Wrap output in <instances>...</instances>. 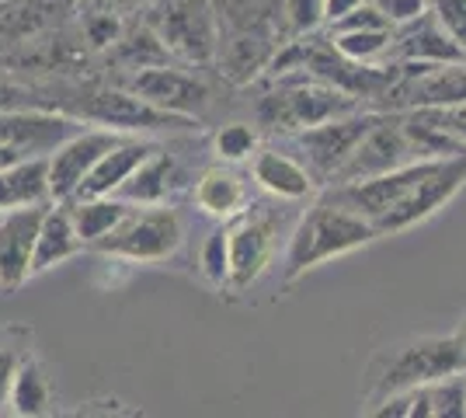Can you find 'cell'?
Masks as SVG:
<instances>
[{"mask_svg":"<svg viewBox=\"0 0 466 418\" xmlns=\"http://www.w3.org/2000/svg\"><path fill=\"white\" fill-rule=\"evenodd\" d=\"M376 238H380L376 227L362 213L320 196L289 230L282 272H286V279H299L307 276L310 269H317V265L341 259V255H349V251H355V248H362V244H370Z\"/></svg>","mask_w":466,"mask_h":418,"instance_id":"1","label":"cell"},{"mask_svg":"<svg viewBox=\"0 0 466 418\" xmlns=\"http://www.w3.org/2000/svg\"><path fill=\"white\" fill-rule=\"evenodd\" d=\"M355 108H362V101L334 87L328 80H317L303 70H292V74H282L279 84L265 98L258 101L254 116L265 129L272 133H299L307 126H317V122L338 119V116H349Z\"/></svg>","mask_w":466,"mask_h":418,"instance_id":"2","label":"cell"},{"mask_svg":"<svg viewBox=\"0 0 466 418\" xmlns=\"http://www.w3.org/2000/svg\"><path fill=\"white\" fill-rule=\"evenodd\" d=\"M466 370V345L460 342V335L452 339H418L408 345L390 349L387 356L376 359L370 373V401L380 404L390 394H400L410 387H421L449 373Z\"/></svg>","mask_w":466,"mask_h":418,"instance_id":"3","label":"cell"},{"mask_svg":"<svg viewBox=\"0 0 466 418\" xmlns=\"http://www.w3.org/2000/svg\"><path fill=\"white\" fill-rule=\"evenodd\" d=\"M181 240H185V223L177 209H171L167 202H150V206H129V213L105 238L95 240V248L126 261H164L181 248Z\"/></svg>","mask_w":466,"mask_h":418,"instance_id":"4","label":"cell"},{"mask_svg":"<svg viewBox=\"0 0 466 418\" xmlns=\"http://www.w3.org/2000/svg\"><path fill=\"white\" fill-rule=\"evenodd\" d=\"M279 234H282V213L268 206H248L244 213L227 223L230 238V272H227V290L230 293H248L258 279L268 272L275 251H279Z\"/></svg>","mask_w":466,"mask_h":418,"instance_id":"5","label":"cell"},{"mask_svg":"<svg viewBox=\"0 0 466 418\" xmlns=\"http://www.w3.org/2000/svg\"><path fill=\"white\" fill-rule=\"evenodd\" d=\"M383 112H362L355 108L349 116H338V119L317 122L307 126L299 133H292V147L299 150L303 168L313 175L317 185H328L334 178V171L349 160V154L359 147V139L372 129V122L380 119Z\"/></svg>","mask_w":466,"mask_h":418,"instance_id":"6","label":"cell"},{"mask_svg":"<svg viewBox=\"0 0 466 418\" xmlns=\"http://www.w3.org/2000/svg\"><path fill=\"white\" fill-rule=\"evenodd\" d=\"M154 32L188 63H213L219 49V21L213 0H164L154 18Z\"/></svg>","mask_w":466,"mask_h":418,"instance_id":"7","label":"cell"},{"mask_svg":"<svg viewBox=\"0 0 466 418\" xmlns=\"http://www.w3.org/2000/svg\"><path fill=\"white\" fill-rule=\"evenodd\" d=\"M408 160H421V158H418L408 129H404V119L397 112H383L380 119L372 122L370 133L359 139V147L349 154V160L334 171V178L328 185H349V181L372 178V175L393 171V168H400Z\"/></svg>","mask_w":466,"mask_h":418,"instance_id":"8","label":"cell"},{"mask_svg":"<svg viewBox=\"0 0 466 418\" xmlns=\"http://www.w3.org/2000/svg\"><path fill=\"white\" fill-rule=\"evenodd\" d=\"M466 185V154H456V158H439L428 175L414 189H410L404 199L397 202L383 219H376V234H400L414 223L428 219L439 206H446L460 189Z\"/></svg>","mask_w":466,"mask_h":418,"instance_id":"9","label":"cell"},{"mask_svg":"<svg viewBox=\"0 0 466 418\" xmlns=\"http://www.w3.org/2000/svg\"><path fill=\"white\" fill-rule=\"evenodd\" d=\"M126 91L150 101L154 108H164L171 116H185V119H195L209 108V87L192 74H181L175 66H167V63L137 70L126 80Z\"/></svg>","mask_w":466,"mask_h":418,"instance_id":"10","label":"cell"},{"mask_svg":"<svg viewBox=\"0 0 466 418\" xmlns=\"http://www.w3.org/2000/svg\"><path fill=\"white\" fill-rule=\"evenodd\" d=\"M116 129H77L74 137H66L56 150L46 158L49 164V196L53 202H66L77 185L87 178V171L95 168L97 160L105 158L112 147L118 143Z\"/></svg>","mask_w":466,"mask_h":418,"instance_id":"11","label":"cell"},{"mask_svg":"<svg viewBox=\"0 0 466 418\" xmlns=\"http://www.w3.org/2000/svg\"><path fill=\"white\" fill-rule=\"evenodd\" d=\"M372 412L380 418H466V370L390 394Z\"/></svg>","mask_w":466,"mask_h":418,"instance_id":"12","label":"cell"},{"mask_svg":"<svg viewBox=\"0 0 466 418\" xmlns=\"http://www.w3.org/2000/svg\"><path fill=\"white\" fill-rule=\"evenodd\" d=\"M46 206H18L0 213V290H18L32 276V255L39 238Z\"/></svg>","mask_w":466,"mask_h":418,"instance_id":"13","label":"cell"},{"mask_svg":"<svg viewBox=\"0 0 466 418\" xmlns=\"http://www.w3.org/2000/svg\"><path fill=\"white\" fill-rule=\"evenodd\" d=\"M87 119L101 122L105 129H116V133H139V129H192V119L185 116H171L164 108H154L150 101H143L133 91H101L87 101L84 108Z\"/></svg>","mask_w":466,"mask_h":418,"instance_id":"14","label":"cell"},{"mask_svg":"<svg viewBox=\"0 0 466 418\" xmlns=\"http://www.w3.org/2000/svg\"><path fill=\"white\" fill-rule=\"evenodd\" d=\"M80 126L56 112L39 108H0V143L21 150L25 158H49Z\"/></svg>","mask_w":466,"mask_h":418,"instance_id":"15","label":"cell"},{"mask_svg":"<svg viewBox=\"0 0 466 418\" xmlns=\"http://www.w3.org/2000/svg\"><path fill=\"white\" fill-rule=\"evenodd\" d=\"M387 56H393L397 63H435V66H442V63H466V49L439 25V18L431 11H425L421 18L393 28Z\"/></svg>","mask_w":466,"mask_h":418,"instance_id":"16","label":"cell"},{"mask_svg":"<svg viewBox=\"0 0 466 418\" xmlns=\"http://www.w3.org/2000/svg\"><path fill=\"white\" fill-rule=\"evenodd\" d=\"M157 150V143L150 139H118L116 147L97 160L87 171V178L77 185V192L70 199H95V196H116L122 189V181L137 171L143 160Z\"/></svg>","mask_w":466,"mask_h":418,"instance_id":"17","label":"cell"},{"mask_svg":"<svg viewBox=\"0 0 466 418\" xmlns=\"http://www.w3.org/2000/svg\"><path fill=\"white\" fill-rule=\"evenodd\" d=\"M251 175L258 189L279 202H303L317 192V181L303 168V160L289 158L282 150H258L251 160Z\"/></svg>","mask_w":466,"mask_h":418,"instance_id":"18","label":"cell"},{"mask_svg":"<svg viewBox=\"0 0 466 418\" xmlns=\"http://www.w3.org/2000/svg\"><path fill=\"white\" fill-rule=\"evenodd\" d=\"M181 164H177L167 150H160L157 147L150 158L139 164L137 171L129 175V178L122 181V189H118L116 196L126 202H133V206H150V202H167V196L181 189Z\"/></svg>","mask_w":466,"mask_h":418,"instance_id":"19","label":"cell"},{"mask_svg":"<svg viewBox=\"0 0 466 418\" xmlns=\"http://www.w3.org/2000/svg\"><path fill=\"white\" fill-rule=\"evenodd\" d=\"M84 240H80L77 227L70 219V209L66 202H49L46 206V217H42L39 238H35V255H32V276L39 272H49L63 265L66 259H74Z\"/></svg>","mask_w":466,"mask_h":418,"instance_id":"20","label":"cell"},{"mask_svg":"<svg viewBox=\"0 0 466 418\" xmlns=\"http://www.w3.org/2000/svg\"><path fill=\"white\" fill-rule=\"evenodd\" d=\"M39 202H53L46 158H21L0 168V213L18 206H39Z\"/></svg>","mask_w":466,"mask_h":418,"instance_id":"21","label":"cell"},{"mask_svg":"<svg viewBox=\"0 0 466 418\" xmlns=\"http://www.w3.org/2000/svg\"><path fill=\"white\" fill-rule=\"evenodd\" d=\"M195 202L202 213L219 219H233L251 206V192L248 181L240 178L230 168H209L202 171V178L195 181Z\"/></svg>","mask_w":466,"mask_h":418,"instance_id":"22","label":"cell"},{"mask_svg":"<svg viewBox=\"0 0 466 418\" xmlns=\"http://www.w3.org/2000/svg\"><path fill=\"white\" fill-rule=\"evenodd\" d=\"M133 202L118 199V196H95V199H66V209H70V219L77 227V234L84 244H95L101 240L118 219L129 213Z\"/></svg>","mask_w":466,"mask_h":418,"instance_id":"23","label":"cell"},{"mask_svg":"<svg viewBox=\"0 0 466 418\" xmlns=\"http://www.w3.org/2000/svg\"><path fill=\"white\" fill-rule=\"evenodd\" d=\"M7 404H11L15 415H46V412H49L53 391H49V380L42 377V370L35 359L21 356L18 373H15V380H11Z\"/></svg>","mask_w":466,"mask_h":418,"instance_id":"24","label":"cell"},{"mask_svg":"<svg viewBox=\"0 0 466 418\" xmlns=\"http://www.w3.org/2000/svg\"><path fill=\"white\" fill-rule=\"evenodd\" d=\"M330 46L355 63H380L390 53L393 28H362V32H330Z\"/></svg>","mask_w":466,"mask_h":418,"instance_id":"25","label":"cell"},{"mask_svg":"<svg viewBox=\"0 0 466 418\" xmlns=\"http://www.w3.org/2000/svg\"><path fill=\"white\" fill-rule=\"evenodd\" d=\"M324 4L328 0H279V25H282V39H299L313 36L324 25Z\"/></svg>","mask_w":466,"mask_h":418,"instance_id":"26","label":"cell"},{"mask_svg":"<svg viewBox=\"0 0 466 418\" xmlns=\"http://www.w3.org/2000/svg\"><path fill=\"white\" fill-rule=\"evenodd\" d=\"M198 269H202V276L209 279L213 286L227 290V272H230V238H227V223L216 227L213 234L202 240Z\"/></svg>","mask_w":466,"mask_h":418,"instance_id":"27","label":"cell"},{"mask_svg":"<svg viewBox=\"0 0 466 418\" xmlns=\"http://www.w3.org/2000/svg\"><path fill=\"white\" fill-rule=\"evenodd\" d=\"M213 147L219 160L240 164V160H248L258 154V133H254L251 126H244V122H230V126H223V129L216 133Z\"/></svg>","mask_w":466,"mask_h":418,"instance_id":"28","label":"cell"},{"mask_svg":"<svg viewBox=\"0 0 466 418\" xmlns=\"http://www.w3.org/2000/svg\"><path fill=\"white\" fill-rule=\"evenodd\" d=\"M408 116H414L418 122H428V126H439V129H446L449 137L466 143V101H460V105H435V108H410Z\"/></svg>","mask_w":466,"mask_h":418,"instance_id":"29","label":"cell"},{"mask_svg":"<svg viewBox=\"0 0 466 418\" xmlns=\"http://www.w3.org/2000/svg\"><path fill=\"white\" fill-rule=\"evenodd\" d=\"M428 11L466 49V0H428Z\"/></svg>","mask_w":466,"mask_h":418,"instance_id":"30","label":"cell"},{"mask_svg":"<svg viewBox=\"0 0 466 418\" xmlns=\"http://www.w3.org/2000/svg\"><path fill=\"white\" fill-rule=\"evenodd\" d=\"M372 7H376L393 28H400V25H408V21L425 15L428 0H372Z\"/></svg>","mask_w":466,"mask_h":418,"instance_id":"31","label":"cell"},{"mask_svg":"<svg viewBox=\"0 0 466 418\" xmlns=\"http://www.w3.org/2000/svg\"><path fill=\"white\" fill-rule=\"evenodd\" d=\"M362 28H393V25L372 4H362V7L349 11L345 18L330 21V32H362Z\"/></svg>","mask_w":466,"mask_h":418,"instance_id":"32","label":"cell"},{"mask_svg":"<svg viewBox=\"0 0 466 418\" xmlns=\"http://www.w3.org/2000/svg\"><path fill=\"white\" fill-rule=\"evenodd\" d=\"M87 39L95 49H105V46H116L122 39V25L118 18L112 15H95V18H87Z\"/></svg>","mask_w":466,"mask_h":418,"instance_id":"33","label":"cell"},{"mask_svg":"<svg viewBox=\"0 0 466 418\" xmlns=\"http://www.w3.org/2000/svg\"><path fill=\"white\" fill-rule=\"evenodd\" d=\"M21 352L18 349H0V404H7V394H11V380L18 373Z\"/></svg>","mask_w":466,"mask_h":418,"instance_id":"34","label":"cell"},{"mask_svg":"<svg viewBox=\"0 0 466 418\" xmlns=\"http://www.w3.org/2000/svg\"><path fill=\"white\" fill-rule=\"evenodd\" d=\"M362 4H372V0H328V4H324V25H330V21H338V18H345L349 11L362 7Z\"/></svg>","mask_w":466,"mask_h":418,"instance_id":"35","label":"cell"},{"mask_svg":"<svg viewBox=\"0 0 466 418\" xmlns=\"http://www.w3.org/2000/svg\"><path fill=\"white\" fill-rule=\"evenodd\" d=\"M25 98L21 87H11V84H0V108H15V101Z\"/></svg>","mask_w":466,"mask_h":418,"instance_id":"36","label":"cell"},{"mask_svg":"<svg viewBox=\"0 0 466 418\" xmlns=\"http://www.w3.org/2000/svg\"><path fill=\"white\" fill-rule=\"evenodd\" d=\"M21 158H25L21 150L7 147V143H0V168H7V164H15V160H21Z\"/></svg>","mask_w":466,"mask_h":418,"instance_id":"37","label":"cell"},{"mask_svg":"<svg viewBox=\"0 0 466 418\" xmlns=\"http://www.w3.org/2000/svg\"><path fill=\"white\" fill-rule=\"evenodd\" d=\"M460 342L466 345V321H463V328H460Z\"/></svg>","mask_w":466,"mask_h":418,"instance_id":"38","label":"cell"}]
</instances>
